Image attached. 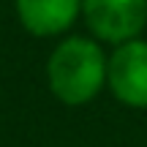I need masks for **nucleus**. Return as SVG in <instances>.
Here are the masks:
<instances>
[{"instance_id": "f257e3e1", "label": "nucleus", "mask_w": 147, "mask_h": 147, "mask_svg": "<svg viewBox=\"0 0 147 147\" xmlns=\"http://www.w3.org/2000/svg\"><path fill=\"white\" fill-rule=\"evenodd\" d=\"M109 52L87 33L57 38L44 65L47 87L63 106H87L106 90Z\"/></svg>"}, {"instance_id": "7ed1b4c3", "label": "nucleus", "mask_w": 147, "mask_h": 147, "mask_svg": "<svg viewBox=\"0 0 147 147\" xmlns=\"http://www.w3.org/2000/svg\"><path fill=\"white\" fill-rule=\"evenodd\" d=\"M106 90L125 109L147 112V38H134L109 49Z\"/></svg>"}, {"instance_id": "f03ea898", "label": "nucleus", "mask_w": 147, "mask_h": 147, "mask_svg": "<svg viewBox=\"0 0 147 147\" xmlns=\"http://www.w3.org/2000/svg\"><path fill=\"white\" fill-rule=\"evenodd\" d=\"M87 36L104 47H120L147 30V0H82Z\"/></svg>"}, {"instance_id": "20e7f679", "label": "nucleus", "mask_w": 147, "mask_h": 147, "mask_svg": "<svg viewBox=\"0 0 147 147\" xmlns=\"http://www.w3.org/2000/svg\"><path fill=\"white\" fill-rule=\"evenodd\" d=\"M14 14L33 38H63L82 19V0H14Z\"/></svg>"}]
</instances>
